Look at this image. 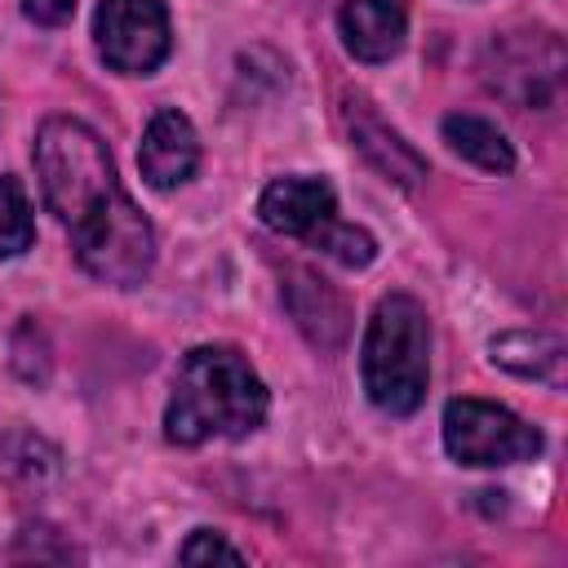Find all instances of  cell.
<instances>
[{"label":"cell","instance_id":"obj_1","mask_svg":"<svg viewBox=\"0 0 568 568\" xmlns=\"http://www.w3.org/2000/svg\"><path fill=\"white\" fill-rule=\"evenodd\" d=\"M271 395L257 368L231 346H195L178 364L164 404V439L195 448L204 439H244L266 422Z\"/></svg>","mask_w":568,"mask_h":568},{"label":"cell","instance_id":"obj_2","mask_svg":"<svg viewBox=\"0 0 568 568\" xmlns=\"http://www.w3.org/2000/svg\"><path fill=\"white\" fill-rule=\"evenodd\" d=\"M359 382L373 408L408 417L426 399L430 382V320L426 306L408 293H386L359 342Z\"/></svg>","mask_w":568,"mask_h":568},{"label":"cell","instance_id":"obj_3","mask_svg":"<svg viewBox=\"0 0 568 568\" xmlns=\"http://www.w3.org/2000/svg\"><path fill=\"white\" fill-rule=\"evenodd\" d=\"M31 160H36L40 195H44L49 213L67 231L75 222H84L102 200H111L120 191V178H115L106 142L75 115H49L36 129Z\"/></svg>","mask_w":568,"mask_h":568},{"label":"cell","instance_id":"obj_4","mask_svg":"<svg viewBox=\"0 0 568 568\" xmlns=\"http://www.w3.org/2000/svg\"><path fill=\"white\" fill-rule=\"evenodd\" d=\"M67 235L80 271L93 275L98 284L138 288L155 266V231L124 186L111 200H102L84 222H75Z\"/></svg>","mask_w":568,"mask_h":568},{"label":"cell","instance_id":"obj_5","mask_svg":"<svg viewBox=\"0 0 568 568\" xmlns=\"http://www.w3.org/2000/svg\"><path fill=\"white\" fill-rule=\"evenodd\" d=\"M444 448L457 466H515L541 453V430L493 399H448L444 404Z\"/></svg>","mask_w":568,"mask_h":568},{"label":"cell","instance_id":"obj_6","mask_svg":"<svg viewBox=\"0 0 568 568\" xmlns=\"http://www.w3.org/2000/svg\"><path fill=\"white\" fill-rule=\"evenodd\" d=\"M98 58L120 75H151L173 49L164 0H98L93 9Z\"/></svg>","mask_w":568,"mask_h":568},{"label":"cell","instance_id":"obj_7","mask_svg":"<svg viewBox=\"0 0 568 568\" xmlns=\"http://www.w3.org/2000/svg\"><path fill=\"white\" fill-rule=\"evenodd\" d=\"M493 89L515 98L519 106H550L564 84V44L555 31H524L519 40H501Z\"/></svg>","mask_w":568,"mask_h":568},{"label":"cell","instance_id":"obj_8","mask_svg":"<svg viewBox=\"0 0 568 568\" xmlns=\"http://www.w3.org/2000/svg\"><path fill=\"white\" fill-rule=\"evenodd\" d=\"M200 169V133L195 124L178 111L164 106L146 120L142 129V146H138V173L151 191H173L182 182H191V173Z\"/></svg>","mask_w":568,"mask_h":568},{"label":"cell","instance_id":"obj_9","mask_svg":"<svg viewBox=\"0 0 568 568\" xmlns=\"http://www.w3.org/2000/svg\"><path fill=\"white\" fill-rule=\"evenodd\" d=\"M257 213L275 235L311 240L328 217H337V195H333V186L324 178L293 173V178H275V182L262 186Z\"/></svg>","mask_w":568,"mask_h":568},{"label":"cell","instance_id":"obj_10","mask_svg":"<svg viewBox=\"0 0 568 568\" xmlns=\"http://www.w3.org/2000/svg\"><path fill=\"white\" fill-rule=\"evenodd\" d=\"M342 44L359 62H390L404 49L408 13L399 0H346L337 9Z\"/></svg>","mask_w":568,"mask_h":568},{"label":"cell","instance_id":"obj_11","mask_svg":"<svg viewBox=\"0 0 568 568\" xmlns=\"http://www.w3.org/2000/svg\"><path fill=\"white\" fill-rule=\"evenodd\" d=\"M346 129H351V146H355L386 182H395V186H404V191L422 186L426 160H422L395 129H386V124L368 111V102H346Z\"/></svg>","mask_w":568,"mask_h":568},{"label":"cell","instance_id":"obj_12","mask_svg":"<svg viewBox=\"0 0 568 568\" xmlns=\"http://www.w3.org/2000/svg\"><path fill=\"white\" fill-rule=\"evenodd\" d=\"M284 297H288V311H293L297 328H302L315 346H328V351L342 346L346 320H351L342 293H333V288H328L320 275H311V271H288Z\"/></svg>","mask_w":568,"mask_h":568},{"label":"cell","instance_id":"obj_13","mask_svg":"<svg viewBox=\"0 0 568 568\" xmlns=\"http://www.w3.org/2000/svg\"><path fill=\"white\" fill-rule=\"evenodd\" d=\"M488 351H493V364H501V368L515 373V377H532V382H550V386L564 382L568 346H564L559 333L519 328V333H501V337H493Z\"/></svg>","mask_w":568,"mask_h":568},{"label":"cell","instance_id":"obj_14","mask_svg":"<svg viewBox=\"0 0 568 568\" xmlns=\"http://www.w3.org/2000/svg\"><path fill=\"white\" fill-rule=\"evenodd\" d=\"M439 133H444V142H448L462 160H470L475 169H488V173H510V169H515V146H510L506 133H501L493 120H484V115L453 111V115H444Z\"/></svg>","mask_w":568,"mask_h":568},{"label":"cell","instance_id":"obj_15","mask_svg":"<svg viewBox=\"0 0 568 568\" xmlns=\"http://www.w3.org/2000/svg\"><path fill=\"white\" fill-rule=\"evenodd\" d=\"M36 244V217H31V200L22 191L18 178L0 173V262L22 257Z\"/></svg>","mask_w":568,"mask_h":568},{"label":"cell","instance_id":"obj_16","mask_svg":"<svg viewBox=\"0 0 568 568\" xmlns=\"http://www.w3.org/2000/svg\"><path fill=\"white\" fill-rule=\"evenodd\" d=\"M306 244H311V248H320L324 257H333V262L351 266V271H359V266H368V262L377 257V240H373L364 226L342 222V217H328V222H324Z\"/></svg>","mask_w":568,"mask_h":568},{"label":"cell","instance_id":"obj_17","mask_svg":"<svg viewBox=\"0 0 568 568\" xmlns=\"http://www.w3.org/2000/svg\"><path fill=\"white\" fill-rule=\"evenodd\" d=\"M178 559H182V564H213V559H222V564H244V550L231 546L217 528H195V532L182 541Z\"/></svg>","mask_w":568,"mask_h":568},{"label":"cell","instance_id":"obj_18","mask_svg":"<svg viewBox=\"0 0 568 568\" xmlns=\"http://www.w3.org/2000/svg\"><path fill=\"white\" fill-rule=\"evenodd\" d=\"M22 13L36 27H67L75 18V0H22Z\"/></svg>","mask_w":568,"mask_h":568}]
</instances>
